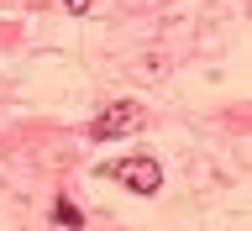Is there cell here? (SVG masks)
<instances>
[{"instance_id":"obj_1","label":"cell","mask_w":252,"mask_h":231,"mask_svg":"<svg viewBox=\"0 0 252 231\" xmlns=\"http://www.w3.org/2000/svg\"><path fill=\"white\" fill-rule=\"evenodd\" d=\"M110 179H121L126 189H137V195H153L158 184H163V168H158L153 158H121V163H110Z\"/></svg>"},{"instance_id":"obj_2","label":"cell","mask_w":252,"mask_h":231,"mask_svg":"<svg viewBox=\"0 0 252 231\" xmlns=\"http://www.w3.org/2000/svg\"><path fill=\"white\" fill-rule=\"evenodd\" d=\"M142 121V110H137V100H116V105H105L100 116H94V126H90V137L94 142H116L121 132H131V126Z\"/></svg>"},{"instance_id":"obj_3","label":"cell","mask_w":252,"mask_h":231,"mask_svg":"<svg viewBox=\"0 0 252 231\" xmlns=\"http://www.w3.org/2000/svg\"><path fill=\"white\" fill-rule=\"evenodd\" d=\"M53 216H58V226H68V231L84 226V216H79V205H74V200H58V205H53Z\"/></svg>"}]
</instances>
